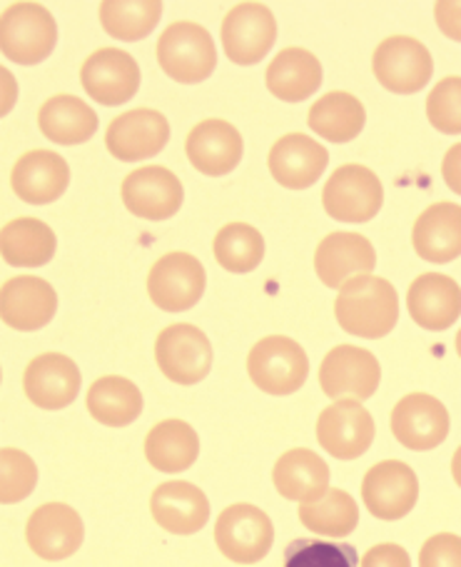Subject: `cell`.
Listing matches in <instances>:
<instances>
[{
  "mask_svg": "<svg viewBox=\"0 0 461 567\" xmlns=\"http://www.w3.org/2000/svg\"><path fill=\"white\" fill-rule=\"evenodd\" d=\"M284 567H357V550L325 540H294L284 555Z\"/></svg>",
  "mask_w": 461,
  "mask_h": 567,
  "instance_id": "obj_39",
  "label": "cell"
},
{
  "mask_svg": "<svg viewBox=\"0 0 461 567\" xmlns=\"http://www.w3.org/2000/svg\"><path fill=\"white\" fill-rule=\"evenodd\" d=\"M377 252L359 233H329L315 252V270L327 288H342L357 276H371Z\"/></svg>",
  "mask_w": 461,
  "mask_h": 567,
  "instance_id": "obj_23",
  "label": "cell"
},
{
  "mask_svg": "<svg viewBox=\"0 0 461 567\" xmlns=\"http://www.w3.org/2000/svg\"><path fill=\"white\" fill-rule=\"evenodd\" d=\"M362 501L379 520H401L419 501L417 473L401 461L377 463L362 481Z\"/></svg>",
  "mask_w": 461,
  "mask_h": 567,
  "instance_id": "obj_13",
  "label": "cell"
},
{
  "mask_svg": "<svg viewBox=\"0 0 461 567\" xmlns=\"http://www.w3.org/2000/svg\"><path fill=\"white\" fill-rule=\"evenodd\" d=\"M158 63L175 83L198 85L218 68L212 35L198 23H172L158 41Z\"/></svg>",
  "mask_w": 461,
  "mask_h": 567,
  "instance_id": "obj_2",
  "label": "cell"
},
{
  "mask_svg": "<svg viewBox=\"0 0 461 567\" xmlns=\"http://www.w3.org/2000/svg\"><path fill=\"white\" fill-rule=\"evenodd\" d=\"M155 360L172 383L198 385L212 370V346L200 328L175 322L155 340Z\"/></svg>",
  "mask_w": 461,
  "mask_h": 567,
  "instance_id": "obj_6",
  "label": "cell"
},
{
  "mask_svg": "<svg viewBox=\"0 0 461 567\" xmlns=\"http://www.w3.org/2000/svg\"><path fill=\"white\" fill-rule=\"evenodd\" d=\"M268 91L284 103H302L322 85V65L304 48H284L264 75Z\"/></svg>",
  "mask_w": 461,
  "mask_h": 567,
  "instance_id": "obj_29",
  "label": "cell"
},
{
  "mask_svg": "<svg viewBox=\"0 0 461 567\" xmlns=\"http://www.w3.org/2000/svg\"><path fill=\"white\" fill-rule=\"evenodd\" d=\"M185 190L178 175L163 165L133 171L123 181V203L137 218L168 220L182 208Z\"/></svg>",
  "mask_w": 461,
  "mask_h": 567,
  "instance_id": "obj_17",
  "label": "cell"
},
{
  "mask_svg": "<svg viewBox=\"0 0 461 567\" xmlns=\"http://www.w3.org/2000/svg\"><path fill=\"white\" fill-rule=\"evenodd\" d=\"M451 475H454V483L461 487V445L457 447L454 457H451Z\"/></svg>",
  "mask_w": 461,
  "mask_h": 567,
  "instance_id": "obj_46",
  "label": "cell"
},
{
  "mask_svg": "<svg viewBox=\"0 0 461 567\" xmlns=\"http://www.w3.org/2000/svg\"><path fill=\"white\" fill-rule=\"evenodd\" d=\"M81 81L95 103L125 105L140 87V65L121 48H101L83 63Z\"/></svg>",
  "mask_w": 461,
  "mask_h": 567,
  "instance_id": "obj_16",
  "label": "cell"
},
{
  "mask_svg": "<svg viewBox=\"0 0 461 567\" xmlns=\"http://www.w3.org/2000/svg\"><path fill=\"white\" fill-rule=\"evenodd\" d=\"M335 316L339 328L349 336L379 340L397 326L399 296L385 278L357 276L339 288Z\"/></svg>",
  "mask_w": 461,
  "mask_h": 567,
  "instance_id": "obj_1",
  "label": "cell"
},
{
  "mask_svg": "<svg viewBox=\"0 0 461 567\" xmlns=\"http://www.w3.org/2000/svg\"><path fill=\"white\" fill-rule=\"evenodd\" d=\"M170 141V123L163 113L150 107H135L107 125L105 145L113 158L137 163L155 158Z\"/></svg>",
  "mask_w": 461,
  "mask_h": 567,
  "instance_id": "obj_14",
  "label": "cell"
},
{
  "mask_svg": "<svg viewBox=\"0 0 461 567\" xmlns=\"http://www.w3.org/2000/svg\"><path fill=\"white\" fill-rule=\"evenodd\" d=\"M381 380L379 360L365 348L337 346L322 360L319 385L337 400H367L377 393Z\"/></svg>",
  "mask_w": 461,
  "mask_h": 567,
  "instance_id": "obj_11",
  "label": "cell"
},
{
  "mask_svg": "<svg viewBox=\"0 0 461 567\" xmlns=\"http://www.w3.org/2000/svg\"><path fill=\"white\" fill-rule=\"evenodd\" d=\"M277 41V23L268 6L240 3L222 21V48L234 65L264 61Z\"/></svg>",
  "mask_w": 461,
  "mask_h": 567,
  "instance_id": "obj_12",
  "label": "cell"
},
{
  "mask_svg": "<svg viewBox=\"0 0 461 567\" xmlns=\"http://www.w3.org/2000/svg\"><path fill=\"white\" fill-rule=\"evenodd\" d=\"M18 103V81L8 68L0 65V118L8 115Z\"/></svg>",
  "mask_w": 461,
  "mask_h": 567,
  "instance_id": "obj_45",
  "label": "cell"
},
{
  "mask_svg": "<svg viewBox=\"0 0 461 567\" xmlns=\"http://www.w3.org/2000/svg\"><path fill=\"white\" fill-rule=\"evenodd\" d=\"M441 175H444L447 188L461 195V143L451 145L447 151L444 161H441Z\"/></svg>",
  "mask_w": 461,
  "mask_h": 567,
  "instance_id": "obj_44",
  "label": "cell"
},
{
  "mask_svg": "<svg viewBox=\"0 0 461 567\" xmlns=\"http://www.w3.org/2000/svg\"><path fill=\"white\" fill-rule=\"evenodd\" d=\"M329 465L307 447L287 450L272 471V483L292 503H317L329 491Z\"/></svg>",
  "mask_w": 461,
  "mask_h": 567,
  "instance_id": "obj_28",
  "label": "cell"
},
{
  "mask_svg": "<svg viewBox=\"0 0 461 567\" xmlns=\"http://www.w3.org/2000/svg\"><path fill=\"white\" fill-rule=\"evenodd\" d=\"M57 296L43 278L21 276L0 288V320L8 328L33 332L45 328L55 318Z\"/></svg>",
  "mask_w": 461,
  "mask_h": 567,
  "instance_id": "obj_20",
  "label": "cell"
},
{
  "mask_svg": "<svg viewBox=\"0 0 461 567\" xmlns=\"http://www.w3.org/2000/svg\"><path fill=\"white\" fill-rule=\"evenodd\" d=\"M0 383H3V368H0Z\"/></svg>",
  "mask_w": 461,
  "mask_h": 567,
  "instance_id": "obj_48",
  "label": "cell"
},
{
  "mask_svg": "<svg viewBox=\"0 0 461 567\" xmlns=\"http://www.w3.org/2000/svg\"><path fill=\"white\" fill-rule=\"evenodd\" d=\"M150 513L163 530L172 535H195L210 520V501L198 485L172 481L155 487Z\"/></svg>",
  "mask_w": 461,
  "mask_h": 567,
  "instance_id": "obj_25",
  "label": "cell"
},
{
  "mask_svg": "<svg viewBox=\"0 0 461 567\" xmlns=\"http://www.w3.org/2000/svg\"><path fill=\"white\" fill-rule=\"evenodd\" d=\"M87 413L107 427H127L143 415V393L133 380L105 375L87 390Z\"/></svg>",
  "mask_w": 461,
  "mask_h": 567,
  "instance_id": "obj_33",
  "label": "cell"
},
{
  "mask_svg": "<svg viewBox=\"0 0 461 567\" xmlns=\"http://www.w3.org/2000/svg\"><path fill=\"white\" fill-rule=\"evenodd\" d=\"M214 258L230 272H252L264 258V238L248 223H230L214 238Z\"/></svg>",
  "mask_w": 461,
  "mask_h": 567,
  "instance_id": "obj_37",
  "label": "cell"
},
{
  "mask_svg": "<svg viewBox=\"0 0 461 567\" xmlns=\"http://www.w3.org/2000/svg\"><path fill=\"white\" fill-rule=\"evenodd\" d=\"M375 417L359 400H337L322 410L317 440L337 461H357L375 443Z\"/></svg>",
  "mask_w": 461,
  "mask_h": 567,
  "instance_id": "obj_10",
  "label": "cell"
},
{
  "mask_svg": "<svg viewBox=\"0 0 461 567\" xmlns=\"http://www.w3.org/2000/svg\"><path fill=\"white\" fill-rule=\"evenodd\" d=\"M377 81L391 93L411 95L427 87L434 73V61L425 45L409 35H391L381 41L371 58Z\"/></svg>",
  "mask_w": 461,
  "mask_h": 567,
  "instance_id": "obj_9",
  "label": "cell"
},
{
  "mask_svg": "<svg viewBox=\"0 0 461 567\" xmlns=\"http://www.w3.org/2000/svg\"><path fill=\"white\" fill-rule=\"evenodd\" d=\"M248 375L268 395H292L307 383L310 358L287 336L262 338L248 355Z\"/></svg>",
  "mask_w": 461,
  "mask_h": 567,
  "instance_id": "obj_4",
  "label": "cell"
},
{
  "mask_svg": "<svg viewBox=\"0 0 461 567\" xmlns=\"http://www.w3.org/2000/svg\"><path fill=\"white\" fill-rule=\"evenodd\" d=\"M38 125L55 145H83L97 131V113L75 95H55L38 113Z\"/></svg>",
  "mask_w": 461,
  "mask_h": 567,
  "instance_id": "obj_31",
  "label": "cell"
},
{
  "mask_svg": "<svg viewBox=\"0 0 461 567\" xmlns=\"http://www.w3.org/2000/svg\"><path fill=\"white\" fill-rule=\"evenodd\" d=\"M419 567H461V537L439 533L421 545Z\"/></svg>",
  "mask_w": 461,
  "mask_h": 567,
  "instance_id": "obj_41",
  "label": "cell"
},
{
  "mask_svg": "<svg viewBox=\"0 0 461 567\" xmlns=\"http://www.w3.org/2000/svg\"><path fill=\"white\" fill-rule=\"evenodd\" d=\"M57 25L38 3H15L0 16V53L18 65H38L53 53Z\"/></svg>",
  "mask_w": 461,
  "mask_h": 567,
  "instance_id": "obj_3",
  "label": "cell"
},
{
  "mask_svg": "<svg viewBox=\"0 0 461 567\" xmlns=\"http://www.w3.org/2000/svg\"><path fill=\"white\" fill-rule=\"evenodd\" d=\"M385 203V188L375 173L365 165H342L329 175L322 190V205L329 218L339 223H367L375 218Z\"/></svg>",
  "mask_w": 461,
  "mask_h": 567,
  "instance_id": "obj_5",
  "label": "cell"
},
{
  "mask_svg": "<svg viewBox=\"0 0 461 567\" xmlns=\"http://www.w3.org/2000/svg\"><path fill=\"white\" fill-rule=\"evenodd\" d=\"M28 547L43 560H65L83 547L85 525L75 507L65 503H45L28 517Z\"/></svg>",
  "mask_w": 461,
  "mask_h": 567,
  "instance_id": "obj_15",
  "label": "cell"
},
{
  "mask_svg": "<svg viewBox=\"0 0 461 567\" xmlns=\"http://www.w3.org/2000/svg\"><path fill=\"white\" fill-rule=\"evenodd\" d=\"M391 433L407 450H434L449 435V413L441 400L427 393L401 398L391 410Z\"/></svg>",
  "mask_w": 461,
  "mask_h": 567,
  "instance_id": "obj_18",
  "label": "cell"
},
{
  "mask_svg": "<svg viewBox=\"0 0 461 567\" xmlns=\"http://www.w3.org/2000/svg\"><path fill=\"white\" fill-rule=\"evenodd\" d=\"M163 18L160 0H105L101 3V23L117 41H143L158 28Z\"/></svg>",
  "mask_w": 461,
  "mask_h": 567,
  "instance_id": "obj_35",
  "label": "cell"
},
{
  "mask_svg": "<svg viewBox=\"0 0 461 567\" xmlns=\"http://www.w3.org/2000/svg\"><path fill=\"white\" fill-rule=\"evenodd\" d=\"M200 455V437L185 420H163L145 437V457L155 471L182 473Z\"/></svg>",
  "mask_w": 461,
  "mask_h": 567,
  "instance_id": "obj_30",
  "label": "cell"
},
{
  "mask_svg": "<svg viewBox=\"0 0 461 567\" xmlns=\"http://www.w3.org/2000/svg\"><path fill=\"white\" fill-rule=\"evenodd\" d=\"M362 567H411V560L405 547L395 543H381L365 555Z\"/></svg>",
  "mask_w": 461,
  "mask_h": 567,
  "instance_id": "obj_42",
  "label": "cell"
},
{
  "mask_svg": "<svg viewBox=\"0 0 461 567\" xmlns=\"http://www.w3.org/2000/svg\"><path fill=\"white\" fill-rule=\"evenodd\" d=\"M55 248V233L38 218H18L0 230V256L13 268H43Z\"/></svg>",
  "mask_w": 461,
  "mask_h": 567,
  "instance_id": "obj_32",
  "label": "cell"
},
{
  "mask_svg": "<svg viewBox=\"0 0 461 567\" xmlns=\"http://www.w3.org/2000/svg\"><path fill=\"white\" fill-rule=\"evenodd\" d=\"M427 118L439 133H461V78L451 75L439 81L427 97Z\"/></svg>",
  "mask_w": 461,
  "mask_h": 567,
  "instance_id": "obj_40",
  "label": "cell"
},
{
  "mask_svg": "<svg viewBox=\"0 0 461 567\" xmlns=\"http://www.w3.org/2000/svg\"><path fill=\"white\" fill-rule=\"evenodd\" d=\"M407 308L419 328L449 330L461 316V288L444 272H425L409 286Z\"/></svg>",
  "mask_w": 461,
  "mask_h": 567,
  "instance_id": "obj_24",
  "label": "cell"
},
{
  "mask_svg": "<svg viewBox=\"0 0 461 567\" xmlns=\"http://www.w3.org/2000/svg\"><path fill=\"white\" fill-rule=\"evenodd\" d=\"M457 355L461 358V330L457 332Z\"/></svg>",
  "mask_w": 461,
  "mask_h": 567,
  "instance_id": "obj_47",
  "label": "cell"
},
{
  "mask_svg": "<svg viewBox=\"0 0 461 567\" xmlns=\"http://www.w3.org/2000/svg\"><path fill=\"white\" fill-rule=\"evenodd\" d=\"M300 520L310 533L327 537H347L359 525V507L345 491H327L317 503L300 507Z\"/></svg>",
  "mask_w": 461,
  "mask_h": 567,
  "instance_id": "obj_36",
  "label": "cell"
},
{
  "mask_svg": "<svg viewBox=\"0 0 461 567\" xmlns=\"http://www.w3.org/2000/svg\"><path fill=\"white\" fill-rule=\"evenodd\" d=\"M208 288L202 262L190 252H168L147 276V296L165 312H185L198 306Z\"/></svg>",
  "mask_w": 461,
  "mask_h": 567,
  "instance_id": "obj_8",
  "label": "cell"
},
{
  "mask_svg": "<svg viewBox=\"0 0 461 567\" xmlns=\"http://www.w3.org/2000/svg\"><path fill=\"white\" fill-rule=\"evenodd\" d=\"M38 485V465L23 450L0 447V505H15L31 497Z\"/></svg>",
  "mask_w": 461,
  "mask_h": 567,
  "instance_id": "obj_38",
  "label": "cell"
},
{
  "mask_svg": "<svg viewBox=\"0 0 461 567\" xmlns=\"http://www.w3.org/2000/svg\"><path fill=\"white\" fill-rule=\"evenodd\" d=\"M367 123L365 105L352 93H327L312 105L310 128L329 143L355 141Z\"/></svg>",
  "mask_w": 461,
  "mask_h": 567,
  "instance_id": "obj_34",
  "label": "cell"
},
{
  "mask_svg": "<svg viewBox=\"0 0 461 567\" xmlns=\"http://www.w3.org/2000/svg\"><path fill=\"white\" fill-rule=\"evenodd\" d=\"M83 375L71 358L63 353H43L25 368L23 390L35 408L63 410L75 403Z\"/></svg>",
  "mask_w": 461,
  "mask_h": 567,
  "instance_id": "obj_19",
  "label": "cell"
},
{
  "mask_svg": "<svg viewBox=\"0 0 461 567\" xmlns=\"http://www.w3.org/2000/svg\"><path fill=\"white\" fill-rule=\"evenodd\" d=\"M411 243L421 260L444 266L461 256V205L437 203L419 215Z\"/></svg>",
  "mask_w": 461,
  "mask_h": 567,
  "instance_id": "obj_27",
  "label": "cell"
},
{
  "mask_svg": "<svg viewBox=\"0 0 461 567\" xmlns=\"http://www.w3.org/2000/svg\"><path fill=\"white\" fill-rule=\"evenodd\" d=\"M434 18L441 33L461 43V0H439L434 6Z\"/></svg>",
  "mask_w": 461,
  "mask_h": 567,
  "instance_id": "obj_43",
  "label": "cell"
},
{
  "mask_svg": "<svg viewBox=\"0 0 461 567\" xmlns=\"http://www.w3.org/2000/svg\"><path fill=\"white\" fill-rule=\"evenodd\" d=\"M11 185L28 205L55 203L71 185V168L63 155L53 151H31L15 163Z\"/></svg>",
  "mask_w": 461,
  "mask_h": 567,
  "instance_id": "obj_26",
  "label": "cell"
},
{
  "mask_svg": "<svg viewBox=\"0 0 461 567\" xmlns=\"http://www.w3.org/2000/svg\"><path fill=\"white\" fill-rule=\"evenodd\" d=\"M214 543L228 560L254 565L272 550L274 527L268 513L260 507L238 503L220 513L218 523H214Z\"/></svg>",
  "mask_w": 461,
  "mask_h": 567,
  "instance_id": "obj_7",
  "label": "cell"
},
{
  "mask_svg": "<svg viewBox=\"0 0 461 567\" xmlns=\"http://www.w3.org/2000/svg\"><path fill=\"white\" fill-rule=\"evenodd\" d=\"M185 153L195 171L212 178L228 175L238 168L244 153V143L240 131L228 121H202L195 125L185 143Z\"/></svg>",
  "mask_w": 461,
  "mask_h": 567,
  "instance_id": "obj_21",
  "label": "cell"
},
{
  "mask_svg": "<svg viewBox=\"0 0 461 567\" xmlns=\"http://www.w3.org/2000/svg\"><path fill=\"white\" fill-rule=\"evenodd\" d=\"M329 153L304 133H290L272 145L270 173L282 188L307 190L327 171Z\"/></svg>",
  "mask_w": 461,
  "mask_h": 567,
  "instance_id": "obj_22",
  "label": "cell"
}]
</instances>
